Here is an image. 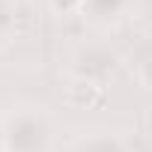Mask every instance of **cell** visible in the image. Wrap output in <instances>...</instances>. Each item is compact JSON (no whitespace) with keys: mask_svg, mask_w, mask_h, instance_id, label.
Returning <instances> with one entry per match:
<instances>
[{"mask_svg":"<svg viewBox=\"0 0 152 152\" xmlns=\"http://www.w3.org/2000/svg\"><path fill=\"white\" fill-rule=\"evenodd\" d=\"M66 104L75 110H93V107L104 104V90L93 78H75L66 87Z\"/></svg>","mask_w":152,"mask_h":152,"instance_id":"obj_1","label":"cell"},{"mask_svg":"<svg viewBox=\"0 0 152 152\" xmlns=\"http://www.w3.org/2000/svg\"><path fill=\"white\" fill-rule=\"evenodd\" d=\"M134 81H137L143 90L152 93V57H146V60L137 63V69H134Z\"/></svg>","mask_w":152,"mask_h":152,"instance_id":"obj_2","label":"cell"}]
</instances>
